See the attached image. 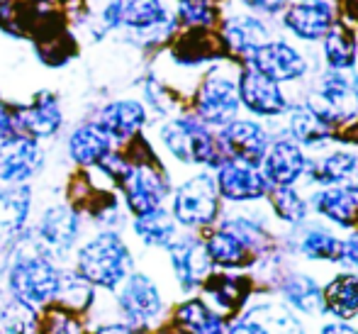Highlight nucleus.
I'll use <instances>...</instances> for the list:
<instances>
[{
	"label": "nucleus",
	"mask_w": 358,
	"mask_h": 334,
	"mask_svg": "<svg viewBox=\"0 0 358 334\" xmlns=\"http://www.w3.org/2000/svg\"><path fill=\"white\" fill-rule=\"evenodd\" d=\"M3 293L27 305L34 312H44L57 300L64 264L44 254L34 242L32 232H24L17 242L3 251Z\"/></svg>",
	"instance_id": "nucleus-1"
},
{
	"label": "nucleus",
	"mask_w": 358,
	"mask_h": 334,
	"mask_svg": "<svg viewBox=\"0 0 358 334\" xmlns=\"http://www.w3.org/2000/svg\"><path fill=\"white\" fill-rule=\"evenodd\" d=\"M71 268L98 293L113 295L134 271V254L120 232L95 230L73 251Z\"/></svg>",
	"instance_id": "nucleus-2"
},
{
	"label": "nucleus",
	"mask_w": 358,
	"mask_h": 334,
	"mask_svg": "<svg viewBox=\"0 0 358 334\" xmlns=\"http://www.w3.org/2000/svg\"><path fill=\"white\" fill-rule=\"evenodd\" d=\"M124 154H127L129 166L117 183L120 190H122L124 207L132 212V217L164 207L171 193V183L161 161L151 151V146L142 137H137L127 144Z\"/></svg>",
	"instance_id": "nucleus-3"
},
{
	"label": "nucleus",
	"mask_w": 358,
	"mask_h": 334,
	"mask_svg": "<svg viewBox=\"0 0 358 334\" xmlns=\"http://www.w3.org/2000/svg\"><path fill=\"white\" fill-rule=\"evenodd\" d=\"M115 320H122L139 334H151L164 325L166 295L151 273L134 268L127 281L110 295Z\"/></svg>",
	"instance_id": "nucleus-4"
},
{
	"label": "nucleus",
	"mask_w": 358,
	"mask_h": 334,
	"mask_svg": "<svg viewBox=\"0 0 358 334\" xmlns=\"http://www.w3.org/2000/svg\"><path fill=\"white\" fill-rule=\"evenodd\" d=\"M159 137L169 154L180 164H198L220 169L227 161V154L220 144V137L208 130L195 115H180L161 125Z\"/></svg>",
	"instance_id": "nucleus-5"
},
{
	"label": "nucleus",
	"mask_w": 358,
	"mask_h": 334,
	"mask_svg": "<svg viewBox=\"0 0 358 334\" xmlns=\"http://www.w3.org/2000/svg\"><path fill=\"white\" fill-rule=\"evenodd\" d=\"M29 232L44 254L66 266V261H71L73 251L83 242L85 215L69 200L54 202V205L44 207L42 215L37 217V225Z\"/></svg>",
	"instance_id": "nucleus-6"
},
{
	"label": "nucleus",
	"mask_w": 358,
	"mask_h": 334,
	"mask_svg": "<svg viewBox=\"0 0 358 334\" xmlns=\"http://www.w3.org/2000/svg\"><path fill=\"white\" fill-rule=\"evenodd\" d=\"M171 215L185 230H205L220 215V193L210 174H198L173 190Z\"/></svg>",
	"instance_id": "nucleus-7"
},
{
	"label": "nucleus",
	"mask_w": 358,
	"mask_h": 334,
	"mask_svg": "<svg viewBox=\"0 0 358 334\" xmlns=\"http://www.w3.org/2000/svg\"><path fill=\"white\" fill-rule=\"evenodd\" d=\"M195 118L203 125L213 127H227L234 123L239 110V90L236 81L227 76L222 69H213L203 78V83L195 90Z\"/></svg>",
	"instance_id": "nucleus-8"
},
{
	"label": "nucleus",
	"mask_w": 358,
	"mask_h": 334,
	"mask_svg": "<svg viewBox=\"0 0 358 334\" xmlns=\"http://www.w3.org/2000/svg\"><path fill=\"white\" fill-rule=\"evenodd\" d=\"M166 256H169V268L176 288L183 295L200 291V286L213 273V261L205 251L203 239L195 235H178L166 249Z\"/></svg>",
	"instance_id": "nucleus-9"
},
{
	"label": "nucleus",
	"mask_w": 358,
	"mask_h": 334,
	"mask_svg": "<svg viewBox=\"0 0 358 334\" xmlns=\"http://www.w3.org/2000/svg\"><path fill=\"white\" fill-rule=\"evenodd\" d=\"M15 123H17L20 137H29L34 141L49 139L62 130L64 125V110L62 103L54 93L42 90L34 95L32 103L27 105H15Z\"/></svg>",
	"instance_id": "nucleus-10"
},
{
	"label": "nucleus",
	"mask_w": 358,
	"mask_h": 334,
	"mask_svg": "<svg viewBox=\"0 0 358 334\" xmlns=\"http://www.w3.org/2000/svg\"><path fill=\"white\" fill-rule=\"evenodd\" d=\"M217 193L231 202H246L264 198L271 190V183L259 171V166H251L239 159H227L217 169Z\"/></svg>",
	"instance_id": "nucleus-11"
},
{
	"label": "nucleus",
	"mask_w": 358,
	"mask_h": 334,
	"mask_svg": "<svg viewBox=\"0 0 358 334\" xmlns=\"http://www.w3.org/2000/svg\"><path fill=\"white\" fill-rule=\"evenodd\" d=\"M44 166L42 144L29 137L0 144V181L3 186H27Z\"/></svg>",
	"instance_id": "nucleus-12"
},
{
	"label": "nucleus",
	"mask_w": 358,
	"mask_h": 334,
	"mask_svg": "<svg viewBox=\"0 0 358 334\" xmlns=\"http://www.w3.org/2000/svg\"><path fill=\"white\" fill-rule=\"evenodd\" d=\"M95 123L113 139V144H129L142 134L146 125V105L132 98L113 100L98 110Z\"/></svg>",
	"instance_id": "nucleus-13"
},
{
	"label": "nucleus",
	"mask_w": 358,
	"mask_h": 334,
	"mask_svg": "<svg viewBox=\"0 0 358 334\" xmlns=\"http://www.w3.org/2000/svg\"><path fill=\"white\" fill-rule=\"evenodd\" d=\"M217 137H220L227 159H239L251 166H259L268 151V134L251 120H234L227 127H222Z\"/></svg>",
	"instance_id": "nucleus-14"
},
{
	"label": "nucleus",
	"mask_w": 358,
	"mask_h": 334,
	"mask_svg": "<svg viewBox=\"0 0 358 334\" xmlns=\"http://www.w3.org/2000/svg\"><path fill=\"white\" fill-rule=\"evenodd\" d=\"M32 188L29 186H0V244L3 251L29 230Z\"/></svg>",
	"instance_id": "nucleus-15"
},
{
	"label": "nucleus",
	"mask_w": 358,
	"mask_h": 334,
	"mask_svg": "<svg viewBox=\"0 0 358 334\" xmlns=\"http://www.w3.org/2000/svg\"><path fill=\"white\" fill-rule=\"evenodd\" d=\"M336 0H305V3L292 5L283 15V22L290 32L300 39L315 42L322 39L336 22Z\"/></svg>",
	"instance_id": "nucleus-16"
},
{
	"label": "nucleus",
	"mask_w": 358,
	"mask_h": 334,
	"mask_svg": "<svg viewBox=\"0 0 358 334\" xmlns=\"http://www.w3.org/2000/svg\"><path fill=\"white\" fill-rule=\"evenodd\" d=\"M236 90H239V103H244L254 115L275 118V115L285 113L287 108V100L280 93L278 83H273L254 69L241 71L239 81H236Z\"/></svg>",
	"instance_id": "nucleus-17"
},
{
	"label": "nucleus",
	"mask_w": 358,
	"mask_h": 334,
	"mask_svg": "<svg viewBox=\"0 0 358 334\" xmlns=\"http://www.w3.org/2000/svg\"><path fill=\"white\" fill-rule=\"evenodd\" d=\"M251 69L261 76L271 78L273 83L280 81H295L307 74V62L285 42H266L254 57L249 59Z\"/></svg>",
	"instance_id": "nucleus-18"
},
{
	"label": "nucleus",
	"mask_w": 358,
	"mask_h": 334,
	"mask_svg": "<svg viewBox=\"0 0 358 334\" xmlns=\"http://www.w3.org/2000/svg\"><path fill=\"white\" fill-rule=\"evenodd\" d=\"M113 149V139L100 130L95 120L93 123H80L78 127H73L66 141L69 156L78 169H95Z\"/></svg>",
	"instance_id": "nucleus-19"
},
{
	"label": "nucleus",
	"mask_w": 358,
	"mask_h": 334,
	"mask_svg": "<svg viewBox=\"0 0 358 334\" xmlns=\"http://www.w3.org/2000/svg\"><path fill=\"white\" fill-rule=\"evenodd\" d=\"M171 325L183 334H224V317H220L203 298L185 295L171 310Z\"/></svg>",
	"instance_id": "nucleus-20"
},
{
	"label": "nucleus",
	"mask_w": 358,
	"mask_h": 334,
	"mask_svg": "<svg viewBox=\"0 0 358 334\" xmlns=\"http://www.w3.org/2000/svg\"><path fill=\"white\" fill-rule=\"evenodd\" d=\"M227 44L222 34H215L208 27H195L190 32L180 34L178 42L173 44L171 54L183 67H198V64L213 62V59L227 57Z\"/></svg>",
	"instance_id": "nucleus-21"
},
{
	"label": "nucleus",
	"mask_w": 358,
	"mask_h": 334,
	"mask_svg": "<svg viewBox=\"0 0 358 334\" xmlns=\"http://www.w3.org/2000/svg\"><path fill=\"white\" fill-rule=\"evenodd\" d=\"M261 164H264L261 174L266 176V181H268L273 188H278V186H292L307 169V161H305V156H302L300 146L287 139L275 141V144L266 151Z\"/></svg>",
	"instance_id": "nucleus-22"
},
{
	"label": "nucleus",
	"mask_w": 358,
	"mask_h": 334,
	"mask_svg": "<svg viewBox=\"0 0 358 334\" xmlns=\"http://www.w3.org/2000/svg\"><path fill=\"white\" fill-rule=\"evenodd\" d=\"M200 291H203V300L217 315L224 317L244 305L249 283H244V278L239 276H229V273H210L208 281L200 286Z\"/></svg>",
	"instance_id": "nucleus-23"
},
{
	"label": "nucleus",
	"mask_w": 358,
	"mask_h": 334,
	"mask_svg": "<svg viewBox=\"0 0 358 334\" xmlns=\"http://www.w3.org/2000/svg\"><path fill=\"white\" fill-rule=\"evenodd\" d=\"M129 227H132V235L137 237V242L144 249L166 251L171 246V242L178 237V225H176L173 215L166 207L132 217V225Z\"/></svg>",
	"instance_id": "nucleus-24"
},
{
	"label": "nucleus",
	"mask_w": 358,
	"mask_h": 334,
	"mask_svg": "<svg viewBox=\"0 0 358 334\" xmlns=\"http://www.w3.org/2000/svg\"><path fill=\"white\" fill-rule=\"evenodd\" d=\"M266 27L254 18H231L224 22V32H222V39H224L227 49L234 54H239L241 59L249 62L256 52L266 44Z\"/></svg>",
	"instance_id": "nucleus-25"
},
{
	"label": "nucleus",
	"mask_w": 358,
	"mask_h": 334,
	"mask_svg": "<svg viewBox=\"0 0 358 334\" xmlns=\"http://www.w3.org/2000/svg\"><path fill=\"white\" fill-rule=\"evenodd\" d=\"M98 298H100V293L95 291L83 276H78L71 266H64L62 283H59L54 305L64 307V310H69V312H76V315L88 317V312L95 307Z\"/></svg>",
	"instance_id": "nucleus-26"
},
{
	"label": "nucleus",
	"mask_w": 358,
	"mask_h": 334,
	"mask_svg": "<svg viewBox=\"0 0 358 334\" xmlns=\"http://www.w3.org/2000/svg\"><path fill=\"white\" fill-rule=\"evenodd\" d=\"M315 207L320 215L329 217L336 225L351 227L358 220V183L320 190L315 195Z\"/></svg>",
	"instance_id": "nucleus-27"
},
{
	"label": "nucleus",
	"mask_w": 358,
	"mask_h": 334,
	"mask_svg": "<svg viewBox=\"0 0 358 334\" xmlns=\"http://www.w3.org/2000/svg\"><path fill=\"white\" fill-rule=\"evenodd\" d=\"M261 307H264V312H266V322L259 320L254 307H251V310L246 312L239 322H234L224 334H290V332L302 330L300 322H297L290 312H285L283 307L271 305V315L273 317H268V305H261Z\"/></svg>",
	"instance_id": "nucleus-28"
},
{
	"label": "nucleus",
	"mask_w": 358,
	"mask_h": 334,
	"mask_svg": "<svg viewBox=\"0 0 358 334\" xmlns=\"http://www.w3.org/2000/svg\"><path fill=\"white\" fill-rule=\"evenodd\" d=\"M324 310H329L339 320H354L358 315V278L356 276H336L329 286L322 291Z\"/></svg>",
	"instance_id": "nucleus-29"
},
{
	"label": "nucleus",
	"mask_w": 358,
	"mask_h": 334,
	"mask_svg": "<svg viewBox=\"0 0 358 334\" xmlns=\"http://www.w3.org/2000/svg\"><path fill=\"white\" fill-rule=\"evenodd\" d=\"M205 251H208L213 266L220 268H236L246 264V256H249V249L236 239L234 235L224 230H213L208 237L203 239Z\"/></svg>",
	"instance_id": "nucleus-30"
},
{
	"label": "nucleus",
	"mask_w": 358,
	"mask_h": 334,
	"mask_svg": "<svg viewBox=\"0 0 358 334\" xmlns=\"http://www.w3.org/2000/svg\"><path fill=\"white\" fill-rule=\"evenodd\" d=\"M324 57L331 71H344L356 64V37L349 27L334 22L324 34Z\"/></svg>",
	"instance_id": "nucleus-31"
},
{
	"label": "nucleus",
	"mask_w": 358,
	"mask_h": 334,
	"mask_svg": "<svg viewBox=\"0 0 358 334\" xmlns=\"http://www.w3.org/2000/svg\"><path fill=\"white\" fill-rule=\"evenodd\" d=\"M280 293H283V298L292 307H297L305 315H315V312L324 310L322 288L317 286L312 276H287Z\"/></svg>",
	"instance_id": "nucleus-32"
},
{
	"label": "nucleus",
	"mask_w": 358,
	"mask_h": 334,
	"mask_svg": "<svg viewBox=\"0 0 358 334\" xmlns=\"http://www.w3.org/2000/svg\"><path fill=\"white\" fill-rule=\"evenodd\" d=\"M0 334H39V312L13 300L0 288Z\"/></svg>",
	"instance_id": "nucleus-33"
},
{
	"label": "nucleus",
	"mask_w": 358,
	"mask_h": 334,
	"mask_svg": "<svg viewBox=\"0 0 358 334\" xmlns=\"http://www.w3.org/2000/svg\"><path fill=\"white\" fill-rule=\"evenodd\" d=\"M122 25L139 29V32H149L161 25H169V13L159 0H129Z\"/></svg>",
	"instance_id": "nucleus-34"
},
{
	"label": "nucleus",
	"mask_w": 358,
	"mask_h": 334,
	"mask_svg": "<svg viewBox=\"0 0 358 334\" xmlns=\"http://www.w3.org/2000/svg\"><path fill=\"white\" fill-rule=\"evenodd\" d=\"M358 169V159L349 151H334V154L324 156L320 164L312 166V179L317 183H341V181H349Z\"/></svg>",
	"instance_id": "nucleus-35"
},
{
	"label": "nucleus",
	"mask_w": 358,
	"mask_h": 334,
	"mask_svg": "<svg viewBox=\"0 0 358 334\" xmlns=\"http://www.w3.org/2000/svg\"><path fill=\"white\" fill-rule=\"evenodd\" d=\"M290 132L305 146H317L329 139L331 127L322 123V120L317 118L315 113H310L307 108H295L290 115Z\"/></svg>",
	"instance_id": "nucleus-36"
},
{
	"label": "nucleus",
	"mask_w": 358,
	"mask_h": 334,
	"mask_svg": "<svg viewBox=\"0 0 358 334\" xmlns=\"http://www.w3.org/2000/svg\"><path fill=\"white\" fill-rule=\"evenodd\" d=\"M39 334H90V325L83 315L52 305L39 312Z\"/></svg>",
	"instance_id": "nucleus-37"
},
{
	"label": "nucleus",
	"mask_w": 358,
	"mask_h": 334,
	"mask_svg": "<svg viewBox=\"0 0 358 334\" xmlns=\"http://www.w3.org/2000/svg\"><path fill=\"white\" fill-rule=\"evenodd\" d=\"M300 251L312 261H339L341 259V239L322 227H312L300 239Z\"/></svg>",
	"instance_id": "nucleus-38"
},
{
	"label": "nucleus",
	"mask_w": 358,
	"mask_h": 334,
	"mask_svg": "<svg viewBox=\"0 0 358 334\" xmlns=\"http://www.w3.org/2000/svg\"><path fill=\"white\" fill-rule=\"evenodd\" d=\"M271 202H273V210L278 212L280 220L290 222V225H300L307 217V202L302 200L290 186L271 188Z\"/></svg>",
	"instance_id": "nucleus-39"
},
{
	"label": "nucleus",
	"mask_w": 358,
	"mask_h": 334,
	"mask_svg": "<svg viewBox=\"0 0 358 334\" xmlns=\"http://www.w3.org/2000/svg\"><path fill=\"white\" fill-rule=\"evenodd\" d=\"M178 15L180 22L195 27H213L217 22V8L210 0H178Z\"/></svg>",
	"instance_id": "nucleus-40"
},
{
	"label": "nucleus",
	"mask_w": 358,
	"mask_h": 334,
	"mask_svg": "<svg viewBox=\"0 0 358 334\" xmlns=\"http://www.w3.org/2000/svg\"><path fill=\"white\" fill-rule=\"evenodd\" d=\"M144 98L159 115H166L171 110V93L156 78L144 81Z\"/></svg>",
	"instance_id": "nucleus-41"
},
{
	"label": "nucleus",
	"mask_w": 358,
	"mask_h": 334,
	"mask_svg": "<svg viewBox=\"0 0 358 334\" xmlns=\"http://www.w3.org/2000/svg\"><path fill=\"white\" fill-rule=\"evenodd\" d=\"M17 123H15V113L10 105L0 103V144H8V141L17 139Z\"/></svg>",
	"instance_id": "nucleus-42"
},
{
	"label": "nucleus",
	"mask_w": 358,
	"mask_h": 334,
	"mask_svg": "<svg viewBox=\"0 0 358 334\" xmlns=\"http://www.w3.org/2000/svg\"><path fill=\"white\" fill-rule=\"evenodd\" d=\"M90 334H139L129 325H124L122 320H103L90 325Z\"/></svg>",
	"instance_id": "nucleus-43"
},
{
	"label": "nucleus",
	"mask_w": 358,
	"mask_h": 334,
	"mask_svg": "<svg viewBox=\"0 0 358 334\" xmlns=\"http://www.w3.org/2000/svg\"><path fill=\"white\" fill-rule=\"evenodd\" d=\"M127 3L129 0H113L108 8L103 10V22L105 27H120L122 25V18H124V10H127Z\"/></svg>",
	"instance_id": "nucleus-44"
},
{
	"label": "nucleus",
	"mask_w": 358,
	"mask_h": 334,
	"mask_svg": "<svg viewBox=\"0 0 358 334\" xmlns=\"http://www.w3.org/2000/svg\"><path fill=\"white\" fill-rule=\"evenodd\" d=\"M339 261L358 271V232H354L346 242H341V259Z\"/></svg>",
	"instance_id": "nucleus-45"
},
{
	"label": "nucleus",
	"mask_w": 358,
	"mask_h": 334,
	"mask_svg": "<svg viewBox=\"0 0 358 334\" xmlns=\"http://www.w3.org/2000/svg\"><path fill=\"white\" fill-rule=\"evenodd\" d=\"M249 8L261 10V13H280L287 5V0H244Z\"/></svg>",
	"instance_id": "nucleus-46"
},
{
	"label": "nucleus",
	"mask_w": 358,
	"mask_h": 334,
	"mask_svg": "<svg viewBox=\"0 0 358 334\" xmlns=\"http://www.w3.org/2000/svg\"><path fill=\"white\" fill-rule=\"evenodd\" d=\"M320 334H358L356 327H351L349 322H329L320 330Z\"/></svg>",
	"instance_id": "nucleus-47"
},
{
	"label": "nucleus",
	"mask_w": 358,
	"mask_h": 334,
	"mask_svg": "<svg viewBox=\"0 0 358 334\" xmlns=\"http://www.w3.org/2000/svg\"><path fill=\"white\" fill-rule=\"evenodd\" d=\"M344 8H346V15H349L351 20H358V0H346Z\"/></svg>",
	"instance_id": "nucleus-48"
},
{
	"label": "nucleus",
	"mask_w": 358,
	"mask_h": 334,
	"mask_svg": "<svg viewBox=\"0 0 358 334\" xmlns=\"http://www.w3.org/2000/svg\"><path fill=\"white\" fill-rule=\"evenodd\" d=\"M151 334H183V332H178V330H176V327H173V325H171V322H169V325H161L159 330H154V332H151Z\"/></svg>",
	"instance_id": "nucleus-49"
},
{
	"label": "nucleus",
	"mask_w": 358,
	"mask_h": 334,
	"mask_svg": "<svg viewBox=\"0 0 358 334\" xmlns=\"http://www.w3.org/2000/svg\"><path fill=\"white\" fill-rule=\"evenodd\" d=\"M351 88H354V98H356V103H358V76H356L354 83H351Z\"/></svg>",
	"instance_id": "nucleus-50"
},
{
	"label": "nucleus",
	"mask_w": 358,
	"mask_h": 334,
	"mask_svg": "<svg viewBox=\"0 0 358 334\" xmlns=\"http://www.w3.org/2000/svg\"><path fill=\"white\" fill-rule=\"evenodd\" d=\"M0 256H3V244H0Z\"/></svg>",
	"instance_id": "nucleus-51"
}]
</instances>
